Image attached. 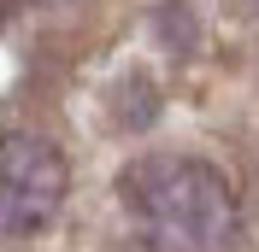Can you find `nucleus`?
<instances>
[{
    "instance_id": "20e7f679",
    "label": "nucleus",
    "mask_w": 259,
    "mask_h": 252,
    "mask_svg": "<svg viewBox=\"0 0 259 252\" xmlns=\"http://www.w3.org/2000/svg\"><path fill=\"white\" fill-rule=\"evenodd\" d=\"M153 35H165L171 47H194V12H183V6H159L153 12Z\"/></svg>"
},
{
    "instance_id": "f03ea898",
    "label": "nucleus",
    "mask_w": 259,
    "mask_h": 252,
    "mask_svg": "<svg viewBox=\"0 0 259 252\" xmlns=\"http://www.w3.org/2000/svg\"><path fill=\"white\" fill-rule=\"evenodd\" d=\"M65 188H71V170L48 135H30V129L0 135V240L41 235L59 217Z\"/></svg>"
},
{
    "instance_id": "39448f33",
    "label": "nucleus",
    "mask_w": 259,
    "mask_h": 252,
    "mask_svg": "<svg viewBox=\"0 0 259 252\" xmlns=\"http://www.w3.org/2000/svg\"><path fill=\"white\" fill-rule=\"evenodd\" d=\"M12 12H18V0H0V30L12 24Z\"/></svg>"
},
{
    "instance_id": "7ed1b4c3",
    "label": "nucleus",
    "mask_w": 259,
    "mask_h": 252,
    "mask_svg": "<svg viewBox=\"0 0 259 252\" xmlns=\"http://www.w3.org/2000/svg\"><path fill=\"white\" fill-rule=\"evenodd\" d=\"M106 106H112V123L118 129H147L153 117H159V88H153L142 71H130L112 94H106Z\"/></svg>"
},
{
    "instance_id": "f257e3e1",
    "label": "nucleus",
    "mask_w": 259,
    "mask_h": 252,
    "mask_svg": "<svg viewBox=\"0 0 259 252\" xmlns=\"http://www.w3.org/2000/svg\"><path fill=\"white\" fill-rule=\"evenodd\" d=\"M124 211L147 252H230L242 235V200L218 164L194 153H147L118 176Z\"/></svg>"
}]
</instances>
